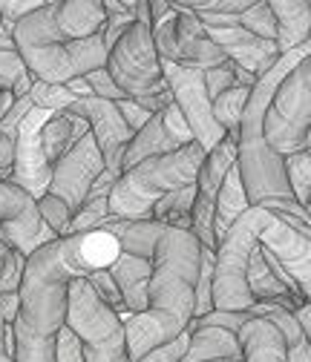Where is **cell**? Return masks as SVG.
Masks as SVG:
<instances>
[{"label": "cell", "instance_id": "1", "mask_svg": "<svg viewBox=\"0 0 311 362\" xmlns=\"http://www.w3.org/2000/svg\"><path fill=\"white\" fill-rule=\"evenodd\" d=\"M101 228L121 242V250L150 259L147 308L124 322L127 354L136 362L150 348L179 337L193 320L202 242L193 230L153 218L127 221L110 216L101 221Z\"/></svg>", "mask_w": 311, "mask_h": 362}, {"label": "cell", "instance_id": "2", "mask_svg": "<svg viewBox=\"0 0 311 362\" xmlns=\"http://www.w3.org/2000/svg\"><path fill=\"white\" fill-rule=\"evenodd\" d=\"M58 6H40L15 21L12 37L26 69L47 83H67L69 78L107 66L104 29L90 37H67L55 21Z\"/></svg>", "mask_w": 311, "mask_h": 362}, {"label": "cell", "instance_id": "3", "mask_svg": "<svg viewBox=\"0 0 311 362\" xmlns=\"http://www.w3.org/2000/svg\"><path fill=\"white\" fill-rule=\"evenodd\" d=\"M205 156L208 150L199 141H191L179 150L159 153V156H150L139 164H132L115 178V185L110 190V213L127 221L150 218L153 204L164 193L193 185Z\"/></svg>", "mask_w": 311, "mask_h": 362}, {"label": "cell", "instance_id": "4", "mask_svg": "<svg viewBox=\"0 0 311 362\" xmlns=\"http://www.w3.org/2000/svg\"><path fill=\"white\" fill-rule=\"evenodd\" d=\"M274 210L248 207L213 247V308L251 310L256 302L248 291V262L259 245V233Z\"/></svg>", "mask_w": 311, "mask_h": 362}, {"label": "cell", "instance_id": "5", "mask_svg": "<svg viewBox=\"0 0 311 362\" xmlns=\"http://www.w3.org/2000/svg\"><path fill=\"white\" fill-rule=\"evenodd\" d=\"M67 325L78 334L86 362H132L124 320L98 296L86 276L72 279L67 288Z\"/></svg>", "mask_w": 311, "mask_h": 362}, {"label": "cell", "instance_id": "6", "mask_svg": "<svg viewBox=\"0 0 311 362\" xmlns=\"http://www.w3.org/2000/svg\"><path fill=\"white\" fill-rule=\"evenodd\" d=\"M311 127V55L302 58L277 86V95L265 112V141L280 156L305 147V132Z\"/></svg>", "mask_w": 311, "mask_h": 362}, {"label": "cell", "instance_id": "7", "mask_svg": "<svg viewBox=\"0 0 311 362\" xmlns=\"http://www.w3.org/2000/svg\"><path fill=\"white\" fill-rule=\"evenodd\" d=\"M107 69L118 89L130 98L164 93L167 83L162 75V58L153 43L150 18H136L107 52Z\"/></svg>", "mask_w": 311, "mask_h": 362}, {"label": "cell", "instance_id": "8", "mask_svg": "<svg viewBox=\"0 0 311 362\" xmlns=\"http://www.w3.org/2000/svg\"><path fill=\"white\" fill-rule=\"evenodd\" d=\"M162 75L173 95V104L179 107L182 118L191 127L193 141H199L205 150H213L228 132L213 118V98L208 95V86H205V69L179 66L162 58Z\"/></svg>", "mask_w": 311, "mask_h": 362}, {"label": "cell", "instance_id": "9", "mask_svg": "<svg viewBox=\"0 0 311 362\" xmlns=\"http://www.w3.org/2000/svg\"><path fill=\"white\" fill-rule=\"evenodd\" d=\"M150 29H153L156 52L164 61L196 69H210L225 61V52L208 37L202 21L188 9H176L173 15L153 21Z\"/></svg>", "mask_w": 311, "mask_h": 362}, {"label": "cell", "instance_id": "10", "mask_svg": "<svg viewBox=\"0 0 311 362\" xmlns=\"http://www.w3.org/2000/svg\"><path fill=\"white\" fill-rule=\"evenodd\" d=\"M0 239L21 250L26 259L38 247L58 239L50 224L40 218L38 199H32L15 181H0Z\"/></svg>", "mask_w": 311, "mask_h": 362}, {"label": "cell", "instance_id": "11", "mask_svg": "<svg viewBox=\"0 0 311 362\" xmlns=\"http://www.w3.org/2000/svg\"><path fill=\"white\" fill-rule=\"evenodd\" d=\"M52 112L50 110H40L32 107L29 115L21 121L18 132H15V150H12V181L21 185L32 199H40L43 193L50 190V181H52V164L43 156L40 147V127Z\"/></svg>", "mask_w": 311, "mask_h": 362}, {"label": "cell", "instance_id": "12", "mask_svg": "<svg viewBox=\"0 0 311 362\" xmlns=\"http://www.w3.org/2000/svg\"><path fill=\"white\" fill-rule=\"evenodd\" d=\"M104 173V156L93 139V132H84L81 139L52 164L50 193L61 196L72 210H78L86 199V190Z\"/></svg>", "mask_w": 311, "mask_h": 362}, {"label": "cell", "instance_id": "13", "mask_svg": "<svg viewBox=\"0 0 311 362\" xmlns=\"http://www.w3.org/2000/svg\"><path fill=\"white\" fill-rule=\"evenodd\" d=\"M259 245L283 264L297 285V293L311 302V236H305L291 218L274 213L259 233Z\"/></svg>", "mask_w": 311, "mask_h": 362}, {"label": "cell", "instance_id": "14", "mask_svg": "<svg viewBox=\"0 0 311 362\" xmlns=\"http://www.w3.org/2000/svg\"><path fill=\"white\" fill-rule=\"evenodd\" d=\"M69 115H81L90 124L93 139L104 156V167L115 175H121V158L124 150L132 139V129L124 124L121 112L115 110V101L98 98V95H86V98H72V104L67 107Z\"/></svg>", "mask_w": 311, "mask_h": 362}, {"label": "cell", "instance_id": "15", "mask_svg": "<svg viewBox=\"0 0 311 362\" xmlns=\"http://www.w3.org/2000/svg\"><path fill=\"white\" fill-rule=\"evenodd\" d=\"M205 32L216 47L225 52V58H231L242 69L254 72L256 78L262 72H268L274 66V61L280 58L277 40H265L242 26H205Z\"/></svg>", "mask_w": 311, "mask_h": 362}, {"label": "cell", "instance_id": "16", "mask_svg": "<svg viewBox=\"0 0 311 362\" xmlns=\"http://www.w3.org/2000/svg\"><path fill=\"white\" fill-rule=\"evenodd\" d=\"M242 362H288V345L283 331L268 316H251L237 334Z\"/></svg>", "mask_w": 311, "mask_h": 362}, {"label": "cell", "instance_id": "17", "mask_svg": "<svg viewBox=\"0 0 311 362\" xmlns=\"http://www.w3.org/2000/svg\"><path fill=\"white\" fill-rule=\"evenodd\" d=\"M110 276L115 279L124 308L130 310V316H136L147 308V285H150V259L139 256V253H127L121 250L118 259L107 267Z\"/></svg>", "mask_w": 311, "mask_h": 362}, {"label": "cell", "instance_id": "18", "mask_svg": "<svg viewBox=\"0 0 311 362\" xmlns=\"http://www.w3.org/2000/svg\"><path fill=\"white\" fill-rule=\"evenodd\" d=\"M84 132H90V124H86L81 115H69L67 110L52 112L40 127V147H43L47 161L55 164Z\"/></svg>", "mask_w": 311, "mask_h": 362}, {"label": "cell", "instance_id": "19", "mask_svg": "<svg viewBox=\"0 0 311 362\" xmlns=\"http://www.w3.org/2000/svg\"><path fill=\"white\" fill-rule=\"evenodd\" d=\"M55 21L67 37H90L104 29V0H64L55 9Z\"/></svg>", "mask_w": 311, "mask_h": 362}, {"label": "cell", "instance_id": "20", "mask_svg": "<svg viewBox=\"0 0 311 362\" xmlns=\"http://www.w3.org/2000/svg\"><path fill=\"white\" fill-rule=\"evenodd\" d=\"M277 18V49L285 52L311 35L308 0H265Z\"/></svg>", "mask_w": 311, "mask_h": 362}, {"label": "cell", "instance_id": "21", "mask_svg": "<svg viewBox=\"0 0 311 362\" xmlns=\"http://www.w3.org/2000/svg\"><path fill=\"white\" fill-rule=\"evenodd\" d=\"M205 359H242L237 334L225 328H193L182 362H205Z\"/></svg>", "mask_w": 311, "mask_h": 362}, {"label": "cell", "instance_id": "22", "mask_svg": "<svg viewBox=\"0 0 311 362\" xmlns=\"http://www.w3.org/2000/svg\"><path fill=\"white\" fill-rule=\"evenodd\" d=\"M248 207L251 204H248V196H245L242 175H239V167L234 164L225 173V178H222V187L216 193V207H213V236H216V242Z\"/></svg>", "mask_w": 311, "mask_h": 362}, {"label": "cell", "instance_id": "23", "mask_svg": "<svg viewBox=\"0 0 311 362\" xmlns=\"http://www.w3.org/2000/svg\"><path fill=\"white\" fill-rule=\"evenodd\" d=\"M170 141H167V135H164V127H162V110L150 115V121L139 129V132H132V139L124 150V158H121V173L130 170L132 164H139L150 156H159V153H170Z\"/></svg>", "mask_w": 311, "mask_h": 362}, {"label": "cell", "instance_id": "24", "mask_svg": "<svg viewBox=\"0 0 311 362\" xmlns=\"http://www.w3.org/2000/svg\"><path fill=\"white\" fill-rule=\"evenodd\" d=\"M193 199H196V181L185 187H176L170 193H164L156 204H153V221L162 224H173V228L191 230V210H193Z\"/></svg>", "mask_w": 311, "mask_h": 362}, {"label": "cell", "instance_id": "25", "mask_svg": "<svg viewBox=\"0 0 311 362\" xmlns=\"http://www.w3.org/2000/svg\"><path fill=\"white\" fill-rule=\"evenodd\" d=\"M15 325V362H55V337L35 334L21 322Z\"/></svg>", "mask_w": 311, "mask_h": 362}, {"label": "cell", "instance_id": "26", "mask_svg": "<svg viewBox=\"0 0 311 362\" xmlns=\"http://www.w3.org/2000/svg\"><path fill=\"white\" fill-rule=\"evenodd\" d=\"M248 95H251V86H239L237 83V86L225 89L222 95L213 98V118L225 127V132L237 135V139H239V121H242Z\"/></svg>", "mask_w": 311, "mask_h": 362}, {"label": "cell", "instance_id": "27", "mask_svg": "<svg viewBox=\"0 0 311 362\" xmlns=\"http://www.w3.org/2000/svg\"><path fill=\"white\" fill-rule=\"evenodd\" d=\"M285 173H288V185L291 193L300 204H308L311 196V150H297L285 156Z\"/></svg>", "mask_w": 311, "mask_h": 362}, {"label": "cell", "instance_id": "28", "mask_svg": "<svg viewBox=\"0 0 311 362\" xmlns=\"http://www.w3.org/2000/svg\"><path fill=\"white\" fill-rule=\"evenodd\" d=\"M237 26H242V29H248L265 40H277V18L265 0H256V4H251L248 9L237 12Z\"/></svg>", "mask_w": 311, "mask_h": 362}, {"label": "cell", "instance_id": "29", "mask_svg": "<svg viewBox=\"0 0 311 362\" xmlns=\"http://www.w3.org/2000/svg\"><path fill=\"white\" fill-rule=\"evenodd\" d=\"M23 72H29V69L15 47L12 32H0V89H9L12 93V86L18 83V78Z\"/></svg>", "mask_w": 311, "mask_h": 362}, {"label": "cell", "instance_id": "30", "mask_svg": "<svg viewBox=\"0 0 311 362\" xmlns=\"http://www.w3.org/2000/svg\"><path fill=\"white\" fill-rule=\"evenodd\" d=\"M38 210H40V218L50 224L55 236H69V224H72L75 210L61 196H55V193L47 190V193L38 199Z\"/></svg>", "mask_w": 311, "mask_h": 362}, {"label": "cell", "instance_id": "31", "mask_svg": "<svg viewBox=\"0 0 311 362\" xmlns=\"http://www.w3.org/2000/svg\"><path fill=\"white\" fill-rule=\"evenodd\" d=\"M29 98H32V104L35 107H40V110H50V112H58V110H67L69 104H72V93L64 86V83H47V81H32V89L26 93Z\"/></svg>", "mask_w": 311, "mask_h": 362}, {"label": "cell", "instance_id": "32", "mask_svg": "<svg viewBox=\"0 0 311 362\" xmlns=\"http://www.w3.org/2000/svg\"><path fill=\"white\" fill-rule=\"evenodd\" d=\"M110 196H96V199H86L75 216H72V224H69V233H81V230H96L101 228V221L110 218Z\"/></svg>", "mask_w": 311, "mask_h": 362}, {"label": "cell", "instance_id": "33", "mask_svg": "<svg viewBox=\"0 0 311 362\" xmlns=\"http://www.w3.org/2000/svg\"><path fill=\"white\" fill-rule=\"evenodd\" d=\"M251 316H254L251 310H219V308H213L210 313L199 316V320H191L188 331H193V328H225L231 334H239V328L251 320Z\"/></svg>", "mask_w": 311, "mask_h": 362}, {"label": "cell", "instance_id": "34", "mask_svg": "<svg viewBox=\"0 0 311 362\" xmlns=\"http://www.w3.org/2000/svg\"><path fill=\"white\" fill-rule=\"evenodd\" d=\"M173 9H188V12H196V15H234V12H242L248 9L256 0H167Z\"/></svg>", "mask_w": 311, "mask_h": 362}, {"label": "cell", "instance_id": "35", "mask_svg": "<svg viewBox=\"0 0 311 362\" xmlns=\"http://www.w3.org/2000/svg\"><path fill=\"white\" fill-rule=\"evenodd\" d=\"M162 127H164V135H167V141H170V147H173V150H179V147H185V144H191V141H193L188 121L182 118L179 107H176L173 101L162 110Z\"/></svg>", "mask_w": 311, "mask_h": 362}, {"label": "cell", "instance_id": "36", "mask_svg": "<svg viewBox=\"0 0 311 362\" xmlns=\"http://www.w3.org/2000/svg\"><path fill=\"white\" fill-rule=\"evenodd\" d=\"M188 345H191V331L185 328L179 337H173V339H167V342L150 348L147 354H142L136 362H182Z\"/></svg>", "mask_w": 311, "mask_h": 362}, {"label": "cell", "instance_id": "37", "mask_svg": "<svg viewBox=\"0 0 311 362\" xmlns=\"http://www.w3.org/2000/svg\"><path fill=\"white\" fill-rule=\"evenodd\" d=\"M205 86H208V95L210 98H216V95L225 93V89L237 86V64L231 58H225L222 64L205 69Z\"/></svg>", "mask_w": 311, "mask_h": 362}, {"label": "cell", "instance_id": "38", "mask_svg": "<svg viewBox=\"0 0 311 362\" xmlns=\"http://www.w3.org/2000/svg\"><path fill=\"white\" fill-rule=\"evenodd\" d=\"M23 270H26V256L15 247L6 250L4 267H0V293H12L21 291V279H23Z\"/></svg>", "mask_w": 311, "mask_h": 362}, {"label": "cell", "instance_id": "39", "mask_svg": "<svg viewBox=\"0 0 311 362\" xmlns=\"http://www.w3.org/2000/svg\"><path fill=\"white\" fill-rule=\"evenodd\" d=\"M55 362H86L78 334L64 322L55 334Z\"/></svg>", "mask_w": 311, "mask_h": 362}, {"label": "cell", "instance_id": "40", "mask_svg": "<svg viewBox=\"0 0 311 362\" xmlns=\"http://www.w3.org/2000/svg\"><path fill=\"white\" fill-rule=\"evenodd\" d=\"M86 279H90V285L98 291V296H101V299L121 316V310H124V299H121V291H118L115 279L110 276V270H107V267H98V270H93V274L86 276Z\"/></svg>", "mask_w": 311, "mask_h": 362}, {"label": "cell", "instance_id": "41", "mask_svg": "<svg viewBox=\"0 0 311 362\" xmlns=\"http://www.w3.org/2000/svg\"><path fill=\"white\" fill-rule=\"evenodd\" d=\"M84 78H86V83H90L93 95H98V98L118 101V98L124 95L121 89H118V83L113 81V75H110V69H107V66H98V69H93V72H86Z\"/></svg>", "mask_w": 311, "mask_h": 362}, {"label": "cell", "instance_id": "42", "mask_svg": "<svg viewBox=\"0 0 311 362\" xmlns=\"http://www.w3.org/2000/svg\"><path fill=\"white\" fill-rule=\"evenodd\" d=\"M35 104H32V98L29 95H21V98H15L12 101V107L6 110V115L0 118V135H6V139L12 141L15 139V132H18V127H21V121L29 115V110H32Z\"/></svg>", "mask_w": 311, "mask_h": 362}, {"label": "cell", "instance_id": "43", "mask_svg": "<svg viewBox=\"0 0 311 362\" xmlns=\"http://www.w3.org/2000/svg\"><path fill=\"white\" fill-rule=\"evenodd\" d=\"M115 110L121 112V118H124V124L132 129V132H139L147 121H150V115L153 112H147L136 98H130V95H121L118 101H115Z\"/></svg>", "mask_w": 311, "mask_h": 362}, {"label": "cell", "instance_id": "44", "mask_svg": "<svg viewBox=\"0 0 311 362\" xmlns=\"http://www.w3.org/2000/svg\"><path fill=\"white\" fill-rule=\"evenodd\" d=\"M43 6V0H0V15H4V26L12 32L15 21L23 18L26 12H35Z\"/></svg>", "mask_w": 311, "mask_h": 362}, {"label": "cell", "instance_id": "45", "mask_svg": "<svg viewBox=\"0 0 311 362\" xmlns=\"http://www.w3.org/2000/svg\"><path fill=\"white\" fill-rule=\"evenodd\" d=\"M18 310H21V291L0 293V313H4L6 325H12V322L18 320Z\"/></svg>", "mask_w": 311, "mask_h": 362}, {"label": "cell", "instance_id": "46", "mask_svg": "<svg viewBox=\"0 0 311 362\" xmlns=\"http://www.w3.org/2000/svg\"><path fill=\"white\" fill-rule=\"evenodd\" d=\"M12 150L15 144L6 135H0V181H12Z\"/></svg>", "mask_w": 311, "mask_h": 362}, {"label": "cell", "instance_id": "47", "mask_svg": "<svg viewBox=\"0 0 311 362\" xmlns=\"http://www.w3.org/2000/svg\"><path fill=\"white\" fill-rule=\"evenodd\" d=\"M285 345H288V362H311V342L305 339V334Z\"/></svg>", "mask_w": 311, "mask_h": 362}, {"label": "cell", "instance_id": "48", "mask_svg": "<svg viewBox=\"0 0 311 362\" xmlns=\"http://www.w3.org/2000/svg\"><path fill=\"white\" fill-rule=\"evenodd\" d=\"M294 316H297V322H300V328H302L305 339L311 342V302L297 305V308H294Z\"/></svg>", "mask_w": 311, "mask_h": 362}, {"label": "cell", "instance_id": "49", "mask_svg": "<svg viewBox=\"0 0 311 362\" xmlns=\"http://www.w3.org/2000/svg\"><path fill=\"white\" fill-rule=\"evenodd\" d=\"M64 86L69 89V93H72L75 98H86V95H93V89H90V83H86V78H84V75H78V78H69Z\"/></svg>", "mask_w": 311, "mask_h": 362}, {"label": "cell", "instance_id": "50", "mask_svg": "<svg viewBox=\"0 0 311 362\" xmlns=\"http://www.w3.org/2000/svg\"><path fill=\"white\" fill-rule=\"evenodd\" d=\"M32 81H35V75H32V72H23V75L18 78V83L12 86V95H15V98L26 95V93H29V89H32Z\"/></svg>", "mask_w": 311, "mask_h": 362}, {"label": "cell", "instance_id": "51", "mask_svg": "<svg viewBox=\"0 0 311 362\" xmlns=\"http://www.w3.org/2000/svg\"><path fill=\"white\" fill-rule=\"evenodd\" d=\"M4 331H6V320H4V313H0V362H15L12 354L6 351V337H4Z\"/></svg>", "mask_w": 311, "mask_h": 362}, {"label": "cell", "instance_id": "52", "mask_svg": "<svg viewBox=\"0 0 311 362\" xmlns=\"http://www.w3.org/2000/svg\"><path fill=\"white\" fill-rule=\"evenodd\" d=\"M12 101H15V95L9 93V89H0V118L6 115V110L12 107Z\"/></svg>", "mask_w": 311, "mask_h": 362}, {"label": "cell", "instance_id": "53", "mask_svg": "<svg viewBox=\"0 0 311 362\" xmlns=\"http://www.w3.org/2000/svg\"><path fill=\"white\" fill-rule=\"evenodd\" d=\"M6 250H9V245L0 239V267H4V259H6Z\"/></svg>", "mask_w": 311, "mask_h": 362}, {"label": "cell", "instance_id": "54", "mask_svg": "<svg viewBox=\"0 0 311 362\" xmlns=\"http://www.w3.org/2000/svg\"><path fill=\"white\" fill-rule=\"evenodd\" d=\"M64 0H43V6H61Z\"/></svg>", "mask_w": 311, "mask_h": 362}, {"label": "cell", "instance_id": "55", "mask_svg": "<svg viewBox=\"0 0 311 362\" xmlns=\"http://www.w3.org/2000/svg\"><path fill=\"white\" fill-rule=\"evenodd\" d=\"M205 362H242V359H205Z\"/></svg>", "mask_w": 311, "mask_h": 362}, {"label": "cell", "instance_id": "56", "mask_svg": "<svg viewBox=\"0 0 311 362\" xmlns=\"http://www.w3.org/2000/svg\"><path fill=\"white\" fill-rule=\"evenodd\" d=\"M0 32H9V29L4 26V15H0Z\"/></svg>", "mask_w": 311, "mask_h": 362}, {"label": "cell", "instance_id": "57", "mask_svg": "<svg viewBox=\"0 0 311 362\" xmlns=\"http://www.w3.org/2000/svg\"><path fill=\"white\" fill-rule=\"evenodd\" d=\"M305 207H308V216H311V196H308V204Z\"/></svg>", "mask_w": 311, "mask_h": 362}, {"label": "cell", "instance_id": "58", "mask_svg": "<svg viewBox=\"0 0 311 362\" xmlns=\"http://www.w3.org/2000/svg\"><path fill=\"white\" fill-rule=\"evenodd\" d=\"M308 15H311V0H308Z\"/></svg>", "mask_w": 311, "mask_h": 362}]
</instances>
